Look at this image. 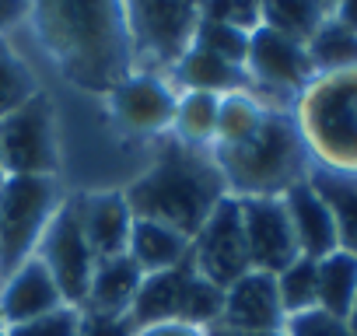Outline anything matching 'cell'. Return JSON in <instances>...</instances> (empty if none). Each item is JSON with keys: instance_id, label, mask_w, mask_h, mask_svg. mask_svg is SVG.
Wrapping results in <instances>:
<instances>
[{"instance_id": "cell-11", "label": "cell", "mask_w": 357, "mask_h": 336, "mask_svg": "<svg viewBox=\"0 0 357 336\" xmlns=\"http://www.w3.org/2000/svg\"><path fill=\"white\" fill-rule=\"evenodd\" d=\"M245 74L252 84H259L263 91H277V95H301L315 81V67L308 60L305 43L287 39L266 25H259L249 36Z\"/></svg>"}, {"instance_id": "cell-25", "label": "cell", "mask_w": 357, "mask_h": 336, "mask_svg": "<svg viewBox=\"0 0 357 336\" xmlns=\"http://www.w3.org/2000/svg\"><path fill=\"white\" fill-rule=\"evenodd\" d=\"M259 15H263L266 29H273L287 39L308 43L312 32L326 22L329 8L322 0H259Z\"/></svg>"}, {"instance_id": "cell-16", "label": "cell", "mask_w": 357, "mask_h": 336, "mask_svg": "<svg viewBox=\"0 0 357 336\" xmlns=\"http://www.w3.org/2000/svg\"><path fill=\"white\" fill-rule=\"evenodd\" d=\"M81 231L95 252V259L123 256L130 245V228H133V211L123 193H91V197H74Z\"/></svg>"}, {"instance_id": "cell-9", "label": "cell", "mask_w": 357, "mask_h": 336, "mask_svg": "<svg viewBox=\"0 0 357 336\" xmlns=\"http://www.w3.org/2000/svg\"><path fill=\"white\" fill-rule=\"evenodd\" d=\"M190 259L221 291L252 270L245 228H242V211H238L235 197H225L214 207V214L200 224V231L190 238Z\"/></svg>"}, {"instance_id": "cell-27", "label": "cell", "mask_w": 357, "mask_h": 336, "mask_svg": "<svg viewBox=\"0 0 357 336\" xmlns=\"http://www.w3.org/2000/svg\"><path fill=\"white\" fill-rule=\"evenodd\" d=\"M266 112V102H259L252 91H231L221 98V109H218V133H214V147L218 144H235L242 137H249L259 119Z\"/></svg>"}, {"instance_id": "cell-37", "label": "cell", "mask_w": 357, "mask_h": 336, "mask_svg": "<svg viewBox=\"0 0 357 336\" xmlns=\"http://www.w3.org/2000/svg\"><path fill=\"white\" fill-rule=\"evenodd\" d=\"M347 326H350V333L357 336V298H354V305H350V315H347Z\"/></svg>"}, {"instance_id": "cell-1", "label": "cell", "mask_w": 357, "mask_h": 336, "mask_svg": "<svg viewBox=\"0 0 357 336\" xmlns=\"http://www.w3.org/2000/svg\"><path fill=\"white\" fill-rule=\"evenodd\" d=\"M29 15L43 49L74 88L109 95L133 74L123 0H29Z\"/></svg>"}, {"instance_id": "cell-7", "label": "cell", "mask_w": 357, "mask_h": 336, "mask_svg": "<svg viewBox=\"0 0 357 336\" xmlns=\"http://www.w3.org/2000/svg\"><path fill=\"white\" fill-rule=\"evenodd\" d=\"M60 147L53 126V105L39 91L22 109L0 119V168L4 176H53L56 179Z\"/></svg>"}, {"instance_id": "cell-43", "label": "cell", "mask_w": 357, "mask_h": 336, "mask_svg": "<svg viewBox=\"0 0 357 336\" xmlns=\"http://www.w3.org/2000/svg\"><path fill=\"white\" fill-rule=\"evenodd\" d=\"M0 336H8V333H0Z\"/></svg>"}, {"instance_id": "cell-36", "label": "cell", "mask_w": 357, "mask_h": 336, "mask_svg": "<svg viewBox=\"0 0 357 336\" xmlns=\"http://www.w3.org/2000/svg\"><path fill=\"white\" fill-rule=\"evenodd\" d=\"M329 15H333L336 22H343L347 29H354V32H357V0H336Z\"/></svg>"}, {"instance_id": "cell-26", "label": "cell", "mask_w": 357, "mask_h": 336, "mask_svg": "<svg viewBox=\"0 0 357 336\" xmlns=\"http://www.w3.org/2000/svg\"><path fill=\"white\" fill-rule=\"evenodd\" d=\"M277 298L284 315H301L308 308H319V277H315V259L298 256L291 266H284L277 277Z\"/></svg>"}, {"instance_id": "cell-6", "label": "cell", "mask_w": 357, "mask_h": 336, "mask_svg": "<svg viewBox=\"0 0 357 336\" xmlns=\"http://www.w3.org/2000/svg\"><path fill=\"white\" fill-rule=\"evenodd\" d=\"M63 197L53 176H4L0 183V280L36 256Z\"/></svg>"}, {"instance_id": "cell-29", "label": "cell", "mask_w": 357, "mask_h": 336, "mask_svg": "<svg viewBox=\"0 0 357 336\" xmlns=\"http://www.w3.org/2000/svg\"><path fill=\"white\" fill-rule=\"evenodd\" d=\"M249 36H252V32L231 29V25H225V22H214V18H200V22H197L193 46H200V49H207V53H218V56H221V60H228V63H238V67H245Z\"/></svg>"}, {"instance_id": "cell-19", "label": "cell", "mask_w": 357, "mask_h": 336, "mask_svg": "<svg viewBox=\"0 0 357 336\" xmlns=\"http://www.w3.org/2000/svg\"><path fill=\"white\" fill-rule=\"evenodd\" d=\"M140 266L123 252V256H109L95 263L88 294H84V312H109V315H130V305L140 291Z\"/></svg>"}, {"instance_id": "cell-3", "label": "cell", "mask_w": 357, "mask_h": 336, "mask_svg": "<svg viewBox=\"0 0 357 336\" xmlns=\"http://www.w3.org/2000/svg\"><path fill=\"white\" fill-rule=\"evenodd\" d=\"M214 161L231 197H284L291 186L308 179V147L298 133L294 116L266 105L259 126L235 140L218 144Z\"/></svg>"}, {"instance_id": "cell-33", "label": "cell", "mask_w": 357, "mask_h": 336, "mask_svg": "<svg viewBox=\"0 0 357 336\" xmlns=\"http://www.w3.org/2000/svg\"><path fill=\"white\" fill-rule=\"evenodd\" d=\"M77 336H137V326L130 315H109V312H84Z\"/></svg>"}, {"instance_id": "cell-18", "label": "cell", "mask_w": 357, "mask_h": 336, "mask_svg": "<svg viewBox=\"0 0 357 336\" xmlns=\"http://www.w3.org/2000/svg\"><path fill=\"white\" fill-rule=\"evenodd\" d=\"M172 84L183 91H204V95H231V91H249V74L238 63L221 60L218 53H207L200 46H190L183 56L172 63Z\"/></svg>"}, {"instance_id": "cell-38", "label": "cell", "mask_w": 357, "mask_h": 336, "mask_svg": "<svg viewBox=\"0 0 357 336\" xmlns=\"http://www.w3.org/2000/svg\"><path fill=\"white\" fill-rule=\"evenodd\" d=\"M242 336H287L284 329H266V333H242Z\"/></svg>"}, {"instance_id": "cell-31", "label": "cell", "mask_w": 357, "mask_h": 336, "mask_svg": "<svg viewBox=\"0 0 357 336\" xmlns=\"http://www.w3.org/2000/svg\"><path fill=\"white\" fill-rule=\"evenodd\" d=\"M200 18H214V22H225V25L242 29V32H256L263 25L259 0H204Z\"/></svg>"}, {"instance_id": "cell-24", "label": "cell", "mask_w": 357, "mask_h": 336, "mask_svg": "<svg viewBox=\"0 0 357 336\" xmlns=\"http://www.w3.org/2000/svg\"><path fill=\"white\" fill-rule=\"evenodd\" d=\"M218 109H221V98H218V95L178 91L175 119H172L175 140H183V144H190V147H207V144H214V133H218Z\"/></svg>"}, {"instance_id": "cell-22", "label": "cell", "mask_w": 357, "mask_h": 336, "mask_svg": "<svg viewBox=\"0 0 357 336\" xmlns=\"http://www.w3.org/2000/svg\"><path fill=\"white\" fill-rule=\"evenodd\" d=\"M315 277H319V308L347 319L357 298V256L336 249L315 259Z\"/></svg>"}, {"instance_id": "cell-12", "label": "cell", "mask_w": 357, "mask_h": 336, "mask_svg": "<svg viewBox=\"0 0 357 336\" xmlns=\"http://www.w3.org/2000/svg\"><path fill=\"white\" fill-rule=\"evenodd\" d=\"M242 211V228H245V245H249V263L259 273H280L291 266L301 252L284 211L280 197H235Z\"/></svg>"}, {"instance_id": "cell-5", "label": "cell", "mask_w": 357, "mask_h": 336, "mask_svg": "<svg viewBox=\"0 0 357 336\" xmlns=\"http://www.w3.org/2000/svg\"><path fill=\"white\" fill-rule=\"evenodd\" d=\"M221 305H225V291L214 287L193 266V259H186L161 273H144L140 291L130 305V319L137 329L161 326V322L207 329L211 322L221 319Z\"/></svg>"}, {"instance_id": "cell-40", "label": "cell", "mask_w": 357, "mask_h": 336, "mask_svg": "<svg viewBox=\"0 0 357 336\" xmlns=\"http://www.w3.org/2000/svg\"><path fill=\"white\" fill-rule=\"evenodd\" d=\"M322 4H326V8H329V11H333V4H336V0H322Z\"/></svg>"}, {"instance_id": "cell-2", "label": "cell", "mask_w": 357, "mask_h": 336, "mask_svg": "<svg viewBox=\"0 0 357 336\" xmlns=\"http://www.w3.org/2000/svg\"><path fill=\"white\" fill-rule=\"evenodd\" d=\"M133 217L161 221L193 238L214 207L231 197L221 168L207 147H190L183 140L161 144L147 172L123 193Z\"/></svg>"}, {"instance_id": "cell-17", "label": "cell", "mask_w": 357, "mask_h": 336, "mask_svg": "<svg viewBox=\"0 0 357 336\" xmlns=\"http://www.w3.org/2000/svg\"><path fill=\"white\" fill-rule=\"evenodd\" d=\"M280 200H284V211H287V221H291V231H294V242H298V252L301 256L322 259V256H329V252L340 249L333 214H329L326 200L312 190L308 179L298 183V186H291Z\"/></svg>"}, {"instance_id": "cell-4", "label": "cell", "mask_w": 357, "mask_h": 336, "mask_svg": "<svg viewBox=\"0 0 357 336\" xmlns=\"http://www.w3.org/2000/svg\"><path fill=\"white\" fill-rule=\"evenodd\" d=\"M298 133L329 172L357 176V67L315 74L298 95Z\"/></svg>"}, {"instance_id": "cell-21", "label": "cell", "mask_w": 357, "mask_h": 336, "mask_svg": "<svg viewBox=\"0 0 357 336\" xmlns=\"http://www.w3.org/2000/svg\"><path fill=\"white\" fill-rule=\"evenodd\" d=\"M308 183L326 200V207L333 214L340 249L350 252V256H357V176L315 168V172H308Z\"/></svg>"}, {"instance_id": "cell-13", "label": "cell", "mask_w": 357, "mask_h": 336, "mask_svg": "<svg viewBox=\"0 0 357 336\" xmlns=\"http://www.w3.org/2000/svg\"><path fill=\"white\" fill-rule=\"evenodd\" d=\"M175 102L178 91L154 77V74H126L112 91H109V109L116 123H123L133 133H165L172 130L175 119Z\"/></svg>"}, {"instance_id": "cell-23", "label": "cell", "mask_w": 357, "mask_h": 336, "mask_svg": "<svg viewBox=\"0 0 357 336\" xmlns=\"http://www.w3.org/2000/svg\"><path fill=\"white\" fill-rule=\"evenodd\" d=\"M305 49H308L315 74H336V70L357 67V32L347 29L343 22H336L333 15H326V22L312 32Z\"/></svg>"}, {"instance_id": "cell-10", "label": "cell", "mask_w": 357, "mask_h": 336, "mask_svg": "<svg viewBox=\"0 0 357 336\" xmlns=\"http://www.w3.org/2000/svg\"><path fill=\"white\" fill-rule=\"evenodd\" d=\"M36 256L46 263V270L53 273L60 294L67 305L81 308L84 305V294H88V284H91V273H95V252L81 231V221H77V207H74V197L60 204V211L53 214V221L46 224L43 231V242L36 249Z\"/></svg>"}, {"instance_id": "cell-41", "label": "cell", "mask_w": 357, "mask_h": 336, "mask_svg": "<svg viewBox=\"0 0 357 336\" xmlns=\"http://www.w3.org/2000/svg\"><path fill=\"white\" fill-rule=\"evenodd\" d=\"M4 329H8V326H4V315H0V333H4Z\"/></svg>"}, {"instance_id": "cell-30", "label": "cell", "mask_w": 357, "mask_h": 336, "mask_svg": "<svg viewBox=\"0 0 357 336\" xmlns=\"http://www.w3.org/2000/svg\"><path fill=\"white\" fill-rule=\"evenodd\" d=\"M77 326H81V308L60 305V308H53V312H46L39 319L8 326L4 333L8 336H77Z\"/></svg>"}, {"instance_id": "cell-15", "label": "cell", "mask_w": 357, "mask_h": 336, "mask_svg": "<svg viewBox=\"0 0 357 336\" xmlns=\"http://www.w3.org/2000/svg\"><path fill=\"white\" fill-rule=\"evenodd\" d=\"M60 305H67V301H63L53 273L46 270V263L39 256L25 259L15 273H8L0 280V315H4V326L39 319Z\"/></svg>"}, {"instance_id": "cell-42", "label": "cell", "mask_w": 357, "mask_h": 336, "mask_svg": "<svg viewBox=\"0 0 357 336\" xmlns=\"http://www.w3.org/2000/svg\"><path fill=\"white\" fill-rule=\"evenodd\" d=\"M0 183H4V168H0Z\"/></svg>"}, {"instance_id": "cell-14", "label": "cell", "mask_w": 357, "mask_h": 336, "mask_svg": "<svg viewBox=\"0 0 357 336\" xmlns=\"http://www.w3.org/2000/svg\"><path fill=\"white\" fill-rule=\"evenodd\" d=\"M218 322L231 326L235 333L284 329L287 315H284V308H280L273 273L249 270V273L238 277L231 287H225V305H221V319H218Z\"/></svg>"}, {"instance_id": "cell-35", "label": "cell", "mask_w": 357, "mask_h": 336, "mask_svg": "<svg viewBox=\"0 0 357 336\" xmlns=\"http://www.w3.org/2000/svg\"><path fill=\"white\" fill-rule=\"evenodd\" d=\"M29 15V0H0V32H8Z\"/></svg>"}, {"instance_id": "cell-20", "label": "cell", "mask_w": 357, "mask_h": 336, "mask_svg": "<svg viewBox=\"0 0 357 336\" xmlns=\"http://www.w3.org/2000/svg\"><path fill=\"white\" fill-rule=\"evenodd\" d=\"M126 256L140 266V273H161L190 259V238L161 221L133 217Z\"/></svg>"}, {"instance_id": "cell-28", "label": "cell", "mask_w": 357, "mask_h": 336, "mask_svg": "<svg viewBox=\"0 0 357 336\" xmlns=\"http://www.w3.org/2000/svg\"><path fill=\"white\" fill-rule=\"evenodd\" d=\"M39 95V81L36 74L25 67V60L4 43L0 36V119L11 116L15 109H22L29 98Z\"/></svg>"}, {"instance_id": "cell-32", "label": "cell", "mask_w": 357, "mask_h": 336, "mask_svg": "<svg viewBox=\"0 0 357 336\" xmlns=\"http://www.w3.org/2000/svg\"><path fill=\"white\" fill-rule=\"evenodd\" d=\"M284 333L287 336H354L350 326H347V319L329 315L322 308H308L301 315H291L284 322Z\"/></svg>"}, {"instance_id": "cell-8", "label": "cell", "mask_w": 357, "mask_h": 336, "mask_svg": "<svg viewBox=\"0 0 357 336\" xmlns=\"http://www.w3.org/2000/svg\"><path fill=\"white\" fill-rule=\"evenodd\" d=\"M123 11L133 43V60L147 56L154 63L172 67L193 46L200 11L183 0H123Z\"/></svg>"}, {"instance_id": "cell-34", "label": "cell", "mask_w": 357, "mask_h": 336, "mask_svg": "<svg viewBox=\"0 0 357 336\" xmlns=\"http://www.w3.org/2000/svg\"><path fill=\"white\" fill-rule=\"evenodd\" d=\"M137 336H207V329H200V326H183V322H161V326L137 329Z\"/></svg>"}, {"instance_id": "cell-39", "label": "cell", "mask_w": 357, "mask_h": 336, "mask_svg": "<svg viewBox=\"0 0 357 336\" xmlns=\"http://www.w3.org/2000/svg\"><path fill=\"white\" fill-rule=\"evenodd\" d=\"M183 4H190V8H197V11H200V4H204V0H183Z\"/></svg>"}]
</instances>
